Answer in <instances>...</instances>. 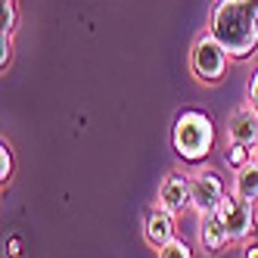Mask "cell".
<instances>
[{
    "instance_id": "cell-17",
    "label": "cell",
    "mask_w": 258,
    "mask_h": 258,
    "mask_svg": "<svg viewBox=\"0 0 258 258\" xmlns=\"http://www.w3.org/2000/svg\"><path fill=\"white\" fill-rule=\"evenodd\" d=\"M7 258H22V239L19 236L7 239Z\"/></svg>"
},
{
    "instance_id": "cell-8",
    "label": "cell",
    "mask_w": 258,
    "mask_h": 258,
    "mask_svg": "<svg viewBox=\"0 0 258 258\" xmlns=\"http://www.w3.org/2000/svg\"><path fill=\"white\" fill-rule=\"evenodd\" d=\"M177 215L171 212H165V209H153V212H146L143 218V236H146V243H150L153 249H162V246H168L171 239L177 236Z\"/></svg>"
},
{
    "instance_id": "cell-16",
    "label": "cell",
    "mask_w": 258,
    "mask_h": 258,
    "mask_svg": "<svg viewBox=\"0 0 258 258\" xmlns=\"http://www.w3.org/2000/svg\"><path fill=\"white\" fill-rule=\"evenodd\" d=\"M246 103L258 112V72H252V78H249V87H246Z\"/></svg>"
},
{
    "instance_id": "cell-3",
    "label": "cell",
    "mask_w": 258,
    "mask_h": 258,
    "mask_svg": "<svg viewBox=\"0 0 258 258\" xmlns=\"http://www.w3.org/2000/svg\"><path fill=\"white\" fill-rule=\"evenodd\" d=\"M227 59H230V53L224 50V44H221L212 31L199 34L193 50H190V69H193V75L202 84H218L221 78H224Z\"/></svg>"
},
{
    "instance_id": "cell-14",
    "label": "cell",
    "mask_w": 258,
    "mask_h": 258,
    "mask_svg": "<svg viewBox=\"0 0 258 258\" xmlns=\"http://www.w3.org/2000/svg\"><path fill=\"white\" fill-rule=\"evenodd\" d=\"M13 177V150L10 143H0V180H10Z\"/></svg>"
},
{
    "instance_id": "cell-9",
    "label": "cell",
    "mask_w": 258,
    "mask_h": 258,
    "mask_svg": "<svg viewBox=\"0 0 258 258\" xmlns=\"http://www.w3.org/2000/svg\"><path fill=\"white\" fill-rule=\"evenodd\" d=\"M196 239H199V246L206 249V252H224V246L230 243V233L224 227V221H221V212H206V215H199V224H196Z\"/></svg>"
},
{
    "instance_id": "cell-1",
    "label": "cell",
    "mask_w": 258,
    "mask_h": 258,
    "mask_svg": "<svg viewBox=\"0 0 258 258\" xmlns=\"http://www.w3.org/2000/svg\"><path fill=\"white\" fill-rule=\"evenodd\" d=\"M209 31L224 44L230 59H249L258 50V0H215Z\"/></svg>"
},
{
    "instance_id": "cell-5",
    "label": "cell",
    "mask_w": 258,
    "mask_h": 258,
    "mask_svg": "<svg viewBox=\"0 0 258 258\" xmlns=\"http://www.w3.org/2000/svg\"><path fill=\"white\" fill-rule=\"evenodd\" d=\"M218 212H221V221H224V227L230 233V243H243V239L252 236V230H255V202L239 199L236 193H227L224 202L218 206Z\"/></svg>"
},
{
    "instance_id": "cell-18",
    "label": "cell",
    "mask_w": 258,
    "mask_h": 258,
    "mask_svg": "<svg viewBox=\"0 0 258 258\" xmlns=\"http://www.w3.org/2000/svg\"><path fill=\"white\" fill-rule=\"evenodd\" d=\"M243 258H258V243H249L246 246V255Z\"/></svg>"
},
{
    "instance_id": "cell-15",
    "label": "cell",
    "mask_w": 258,
    "mask_h": 258,
    "mask_svg": "<svg viewBox=\"0 0 258 258\" xmlns=\"http://www.w3.org/2000/svg\"><path fill=\"white\" fill-rule=\"evenodd\" d=\"M0 69H7L10 59H13V34H0Z\"/></svg>"
},
{
    "instance_id": "cell-7",
    "label": "cell",
    "mask_w": 258,
    "mask_h": 258,
    "mask_svg": "<svg viewBox=\"0 0 258 258\" xmlns=\"http://www.w3.org/2000/svg\"><path fill=\"white\" fill-rule=\"evenodd\" d=\"M227 143H243L252 150L258 146V112L249 103L227 115Z\"/></svg>"
},
{
    "instance_id": "cell-4",
    "label": "cell",
    "mask_w": 258,
    "mask_h": 258,
    "mask_svg": "<svg viewBox=\"0 0 258 258\" xmlns=\"http://www.w3.org/2000/svg\"><path fill=\"white\" fill-rule=\"evenodd\" d=\"M227 196V187L221 174L215 168H199L193 177H190V209L196 215H206V212H215Z\"/></svg>"
},
{
    "instance_id": "cell-13",
    "label": "cell",
    "mask_w": 258,
    "mask_h": 258,
    "mask_svg": "<svg viewBox=\"0 0 258 258\" xmlns=\"http://www.w3.org/2000/svg\"><path fill=\"white\" fill-rule=\"evenodd\" d=\"M159 258H193V249L183 243V239L174 236L168 246H162V249H159Z\"/></svg>"
},
{
    "instance_id": "cell-12",
    "label": "cell",
    "mask_w": 258,
    "mask_h": 258,
    "mask_svg": "<svg viewBox=\"0 0 258 258\" xmlns=\"http://www.w3.org/2000/svg\"><path fill=\"white\" fill-rule=\"evenodd\" d=\"M16 22H19V16H16V0H4V7H0V34H13Z\"/></svg>"
},
{
    "instance_id": "cell-2",
    "label": "cell",
    "mask_w": 258,
    "mask_h": 258,
    "mask_svg": "<svg viewBox=\"0 0 258 258\" xmlns=\"http://www.w3.org/2000/svg\"><path fill=\"white\" fill-rule=\"evenodd\" d=\"M171 146L180 156V162L199 165L206 162L209 153L215 150V124L206 112L199 109H183L177 112L174 124H171Z\"/></svg>"
},
{
    "instance_id": "cell-19",
    "label": "cell",
    "mask_w": 258,
    "mask_h": 258,
    "mask_svg": "<svg viewBox=\"0 0 258 258\" xmlns=\"http://www.w3.org/2000/svg\"><path fill=\"white\" fill-rule=\"evenodd\" d=\"M255 159H258V146H255Z\"/></svg>"
},
{
    "instance_id": "cell-10",
    "label": "cell",
    "mask_w": 258,
    "mask_h": 258,
    "mask_svg": "<svg viewBox=\"0 0 258 258\" xmlns=\"http://www.w3.org/2000/svg\"><path fill=\"white\" fill-rule=\"evenodd\" d=\"M233 193L239 199H249L258 206V159H252L249 165H243V168H236L233 174Z\"/></svg>"
},
{
    "instance_id": "cell-6",
    "label": "cell",
    "mask_w": 258,
    "mask_h": 258,
    "mask_svg": "<svg viewBox=\"0 0 258 258\" xmlns=\"http://www.w3.org/2000/svg\"><path fill=\"white\" fill-rule=\"evenodd\" d=\"M156 206L171 212V215H183L190 209V177L183 171H168L159 183L156 193Z\"/></svg>"
},
{
    "instance_id": "cell-11",
    "label": "cell",
    "mask_w": 258,
    "mask_h": 258,
    "mask_svg": "<svg viewBox=\"0 0 258 258\" xmlns=\"http://www.w3.org/2000/svg\"><path fill=\"white\" fill-rule=\"evenodd\" d=\"M255 159V150L252 146H243V143H227V153H224V162L230 165V168H243V165H249Z\"/></svg>"
}]
</instances>
